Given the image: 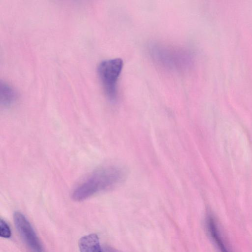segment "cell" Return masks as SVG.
Instances as JSON below:
<instances>
[{
	"label": "cell",
	"instance_id": "6da1fadb",
	"mask_svg": "<svg viewBox=\"0 0 252 252\" xmlns=\"http://www.w3.org/2000/svg\"><path fill=\"white\" fill-rule=\"evenodd\" d=\"M124 175L123 171L119 167L107 166L99 168L74 189L72 198L76 201H81L98 192L108 190L118 184Z\"/></svg>",
	"mask_w": 252,
	"mask_h": 252
},
{
	"label": "cell",
	"instance_id": "7a4b0ae2",
	"mask_svg": "<svg viewBox=\"0 0 252 252\" xmlns=\"http://www.w3.org/2000/svg\"><path fill=\"white\" fill-rule=\"evenodd\" d=\"M150 52L157 63L169 69H183L191 63V58L188 52L166 45L153 44L150 47Z\"/></svg>",
	"mask_w": 252,
	"mask_h": 252
},
{
	"label": "cell",
	"instance_id": "3957f363",
	"mask_svg": "<svg viewBox=\"0 0 252 252\" xmlns=\"http://www.w3.org/2000/svg\"><path fill=\"white\" fill-rule=\"evenodd\" d=\"M123 66L120 58L102 61L97 67L99 78L102 84L105 94L111 101L117 97V84Z\"/></svg>",
	"mask_w": 252,
	"mask_h": 252
},
{
	"label": "cell",
	"instance_id": "277c9868",
	"mask_svg": "<svg viewBox=\"0 0 252 252\" xmlns=\"http://www.w3.org/2000/svg\"><path fill=\"white\" fill-rule=\"evenodd\" d=\"M15 227L24 242L32 252H45L31 223L20 212L13 214Z\"/></svg>",
	"mask_w": 252,
	"mask_h": 252
},
{
	"label": "cell",
	"instance_id": "5b68a950",
	"mask_svg": "<svg viewBox=\"0 0 252 252\" xmlns=\"http://www.w3.org/2000/svg\"><path fill=\"white\" fill-rule=\"evenodd\" d=\"M207 229L220 252H231L223 240L214 217L209 215L206 220Z\"/></svg>",
	"mask_w": 252,
	"mask_h": 252
},
{
	"label": "cell",
	"instance_id": "8992f818",
	"mask_svg": "<svg viewBox=\"0 0 252 252\" xmlns=\"http://www.w3.org/2000/svg\"><path fill=\"white\" fill-rule=\"evenodd\" d=\"M78 245L80 252H103L99 238L95 234H90L82 237Z\"/></svg>",
	"mask_w": 252,
	"mask_h": 252
},
{
	"label": "cell",
	"instance_id": "52a82bcc",
	"mask_svg": "<svg viewBox=\"0 0 252 252\" xmlns=\"http://www.w3.org/2000/svg\"><path fill=\"white\" fill-rule=\"evenodd\" d=\"M17 94L10 86L4 83L0 85V101L4 106H9L16 100Z\"/></svg>",
	"mask_w": 252,
	"mask_h": 252
},
{
	"label": "cell",
	"instance_id": "ba28073f",
	"mask_svg": "<svg viewBox=\"0 0 252 252\" xmlns=\"http://www.w3.org/2000/svg\"><path fill=\"white\" fill-rule=\"evenodd\" d=\"M11 235L10 229L7 223L1 219L0 220V236L1 237L8 238Z\"/></svg>",
	"mask_w": 252,
	"mask_h": 252
},
{
	"label": "cell",
	"instance_id": "9c48e42d",
	"mask_svg": "<svg viewBox=\"0 0 252 252\" xmlns=\"http://www.w3.org/2000/svg\"><path fill=\"white\" fill-rule=\"evenodd\" d=\"M102 251L103 252H123L110 246H104Z\"/></svg>",
	"mask_w": 252,
	"mask_h": 252
}]
</instances>
